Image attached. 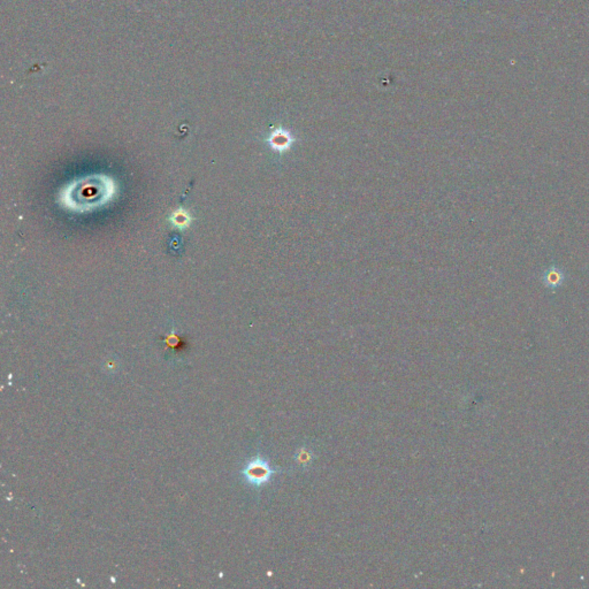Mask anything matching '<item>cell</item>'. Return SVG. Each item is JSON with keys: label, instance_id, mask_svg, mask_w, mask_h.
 Masks as SVG:
<instances>
[{"label": "cell", "instance_id": "cell-1", "mask_svg": "<svg viewBox=\"0 0 589 589\" xmlns=\"http://www.w3.org/2000/svg\"><path fill=\"white\" fill-rule=\"evenodd\" d=\"M279 470L273 469L271 464L264 457L258 455L251 458L242 470V476L247 483L252 487L260 488L272 480L273 476L279 473Z\"/></svg>", "mask_w": 589, "mask_h": 589}, {"label": "cell", "instance_id": "cell-2", "mask_svg": "<svg viewBox=\"0 0 589 589\" xmlns=\"http://www.w3.org/2000/svg\"><path fill=\"white\" fill-rule=\"evenodd\" d=\"M171 221L175 227L183 229V228L188 227L190 222H191V218H190L189 213L186 212L185 210L179 209L178 211H175V212L172 214Z\"/></svg>", "mask_w": 589, "mask_h": 589}, {"label": "cell", "instance_id": "cell-3", "mask_svg": "<svg viewBox=\"0 0 589 589\" xmlns=\"http://www.w3.org/2000/svg\"><path fill=\"white\" fill-rule=\"evenodd\" d=\"M294 459H296L298 465L307 466V465H310L312 459H313V453H312L311 450L301 448L296 452V455H294Z\"/></svg>", "mask_w": 589, "mask_h": 589}]
</instances>
